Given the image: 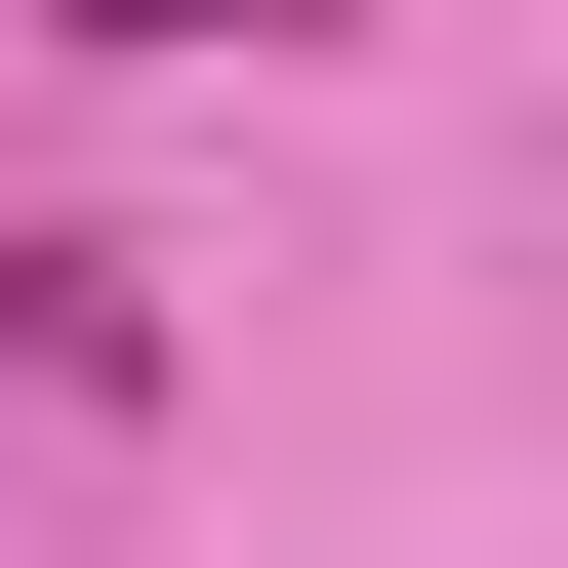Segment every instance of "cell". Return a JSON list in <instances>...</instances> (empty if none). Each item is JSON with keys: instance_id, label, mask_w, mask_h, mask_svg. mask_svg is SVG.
I'll return each mask as SVG.
<instances>
[{"instance_id": "obj_1", "label": "cell", "mask_w": 568, "mask_h": 568, "mask_svg": "<svg viewBox=\"0 0 568 568\" xmlns=\"http://www.w3.org/2000/svg\"><path fill=\"white\" fill-rule=\"evenodd\" d=\"M82 41H244V0H82Z\"/></svg>"}]
</instances>
